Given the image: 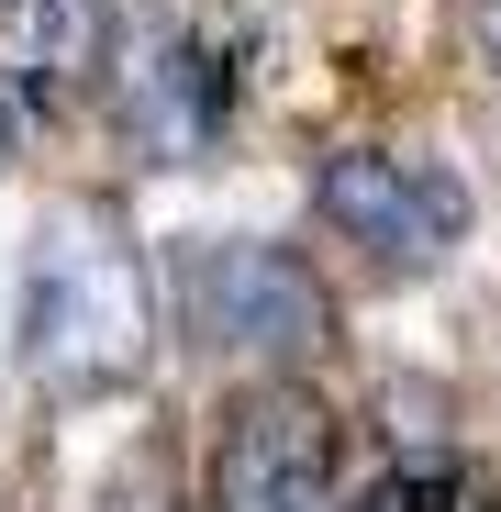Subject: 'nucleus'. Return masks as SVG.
<instances>
[{
	"instance_id": "nucleus-1",
	"label": "nucleus",
	"mask_w": 501,
	"mask_h": 512,
	"mask_svg": "<svg viewBox=\"0 0 501 512\" xmlns=\"http://www.w3.org/2000/svg\"><path fill=\"white\" fill-rule=\"evenodd\" d=\"M12 357L45 390H123L156 357V268L134 223L101 190H67L23 234V290H12Z\"/></svg>"
},
{
	"instance_id": "nucleus-2",
	"label": "nucleus",
	"mask_w": 501,
	"mask_h": 512,
	"mask_svg": "<svg viewBox=\"0 0 501 512\" xmlns=\"http://www.w3.org/2000/svg\"><path fill=\"white\" fill-rule=\"evenodd\" d=\"M167 290H179V334L201 357H234L257 379H290V368H312L334 346V290L312 279V256H290V245L201 234V245H179Z\"/></svg>"
},
{
	"instance_id": "nucleus-3",
	"label": "nucleus",
	"mask_w": 501,
	"mask_h": 512,
	"mask_svg": "<svg viewBox=\"0 0 501 512\" xmlns=\"http://www.w3.org/2000/svg\"><path fill=\"white\" fill-rule=\"evenodd\" d=\"M101 112L145 167H201L234 123V56L179 12V0H112V45H101Z\"/></svg>"
},
{
	"instance_id": "nucleus-4",
	"label": "nucleus",
	"mask_w": 501,
	"mask_h": 512,
	"mask_svg": "<svg viewBox=\"0 0 501 512\" xmlns=\"http://www.w3.org/2000/svg\"><path fill=\"white\" fill-rule=\"evenodd\" d=\"M312 212L334 245H357L368 279H424L468 245V190L435 156H401V145H334L312 167Z\"/></svg>"
},
{
	"instance_id": "nucleus-5",
	"label": "nucleus",
	"mask_w": 501,
	"mask_h": 512,
	"mask_svg": "<svg viewBox=\"0 0 501 512\" xmlns=\"http://www.w3.org/2000/svg\"><path fill=\"white\" fill-rule=\"evenodd\" d=\"M212 512H334V412L301 379H245L223 401Z\"/></svg>"
},
{
	"instance_id": "nucleus-6",
	"label": "nucleus",
	"mask_w": 501,
	"mask_h": 512,
	"mask_svg": "<svg viewBox=\"0 0 501 512\" xmlns=\"http://www.w3.org/2000/svg\"><path fill=\"white\" fill-rule=\"evenodd\" d=\"M457 501H468V468L412 446V457H390L379 479H357V490L334 501V512H457Z\"/></svg>"
},
{
	"instance_id": "nucleus-7",
	"label": "nucleus",
	"mask_w": 501,
	"mask_h": 512,
	"mask_svg": "<svg viewBox=\"0 0 501 512\" xmlns=\"http://www.w3.org/2000/svg\"><path fill=\"white\" fill-rule=\"evenodd\" d=\"M34 12H56V0H0V23H12V34H23V23H34Z\"/></svg>"
}]
</instances>
